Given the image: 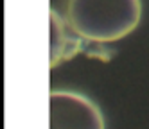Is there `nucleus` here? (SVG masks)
Listing matches in <instances>:
<instances>
[{
  "label": "nucleus",
  "mask_w": 149,
  "mask_h": 129,
  "mask_svg": "<svg viewBox=\"0 0 149 129\" xmlns=\"http://www.w3.org/2000/svg\"><path fill=\"white\" fill-rule=\"evenodd\" d=\"M142 16L140 0H68L67 21L81 40L110 43L133 32Z\"/></svg>",
  "instance_id": "1"
},
{
  "label": "nucleus",
  "mask_w": 149,
  "mask_h": 129,
  "mask_svg": "<svg viewBox=\"0 0 149 129\" xmlns=\"http://www.w3.org/2000/svg\"><path fill=\"white\" fill-rule=\"evenodd\" d=\"M50 129H104V117L97 104L76 92H50Z\"/></svg>",
  "instance_id": "2"
},
{
  "label": "nucleus",
  "mask_w": 149,
  "mask_h": 129,
  "mask_svg": "<svg viewBox=\"0 0 149 129\" xmlns=\"http://www.w3.org/2000/svg\"><path fill=\"white\" fill-rule=\"evenodd\" d=\"M79 50V36L70 24L50 9V68L72 58Z\"/></svg>",
  "instance_id": "3"
}]
</instances>
